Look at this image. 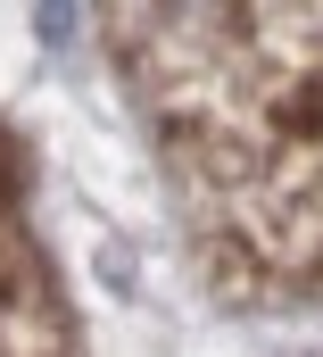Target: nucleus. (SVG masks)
<instances>
[{
    "label": "nucleus",
    "mask_w": 323,
    "mask_h": 357,
    "mask_svg": "<svg viewBox=\"0 0 323 357\" xmlns=\"http://www.w3.org/2000/svg\"><path fill=\"white\" fill-rule=\"evenodd\" d=\"M25 199V142L0 125V225H8V208Z\"/></svg>",
    "instance_id": "nucleus-2"
},
{
    "label": "nucleus",
    "mask_w": 323,
    "mask_h": 357,
    "mask_svg": "<svg viewBox=\"0 0 323 357\" xmlns=\"http://www.w3.org/2000/svg\"><path fill=\"white\" fill-rule=\"evenodd\" d=\"M33 25H42V42H67L83 17H75V8H33Z\"/></svg>",
    "instance_id": "nucleus-3"
},
{
    "label": "nucleus",
    "mask_w": 323,
    "mask_h": 357,
    "mask_svg": "<svg viewBox=\"0 0 323 357\" xmlns=\"http://www.w3.org/2000/svg\"><path fill=\"white\" fill-rule=\"evenodd\" d=\"M274 133H290V142H323V59H307L282 100H274Z\"/></svg>",
    "instance_id": "nucleus-1"
}]
</instances>
